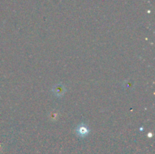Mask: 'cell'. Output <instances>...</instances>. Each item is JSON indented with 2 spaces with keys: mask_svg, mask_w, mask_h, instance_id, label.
Returning a JSON list of instances; mask_svg holds the SVG:
<instances>
[{
  "mask_svg": "<svg viewBox=\"0 0 155 154\" xmlns=\"http://www.w3.org/2000/svg\"><path fill=\"white\" fill-rule=\"evenodd\" d=\"M77 133L80 137H86L89 134V130H88L87 127L85 126L84 125H80L77 127Z\"/></svg>",
  "mask_w": 155,
  "mask_h": 154,
  "instance_id": "cell-1",
  "label": "cell"
}]
</instances>
